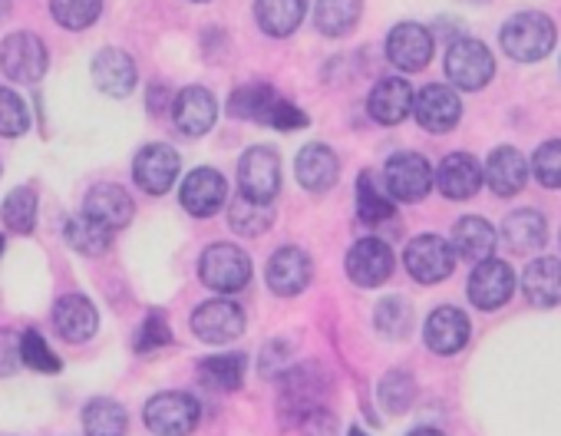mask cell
Instances as JSON below:
<instances>
[{
  "mask_svg": "<svg viewBox=\"0 0 561 436\" xmlns=\"http://www.w3.org/2000/svg\"><path fill=\"white\" fill-rule=\"evenodd\" d=\"M446 77L453 80V87L476 93L489 87V80L495 77V60L482 41L462 37L446 50Z\"/></svg>",
  "mask_w": 561,
  "mask_h": 436,
  "instance_id": "8992f818",
  "label": "cell"
},
{
  "mask_svg": "<svg viewBox=\"0 0 561 436\" xmlns=\"http://www.w3.org/2000/svg\"><path fill=\"white\" fill-rule=\"evenodd\" d=\"M413 116L426 133H449L462 116V103L449 87L433 83V87L420 90V96L413 103Z\"/></svg>",
  "mask_w": 561,
  "mask_h": 436,
  "instance_id": "44dd1931",
  "label": "cell"
},
{
  "mask_svg": "<svg viewBox=\"0 0 561 436\" xmlns=\"http://www.w3.org/2000/svg\"><path fill=\"white\" fill-rule=\"evenodd\" d=\"M126 410L123 403L110 400V397H96L83 406V429L87 436H123L126 433Z\"/></svg>",
  "mask_w": 561,
  "mask_h": 436,
  "instance_id": "d590c367",
  "label": "cell"
},
{
  "mask_svg": "<svg viewBox=\"0 0 561 436\" xmlns=\"http://www.w3.org/2000/svg\"><path fill=\"white\" fill-rule=\"evenodd\" d=\"M172 119L182 136H205L218 119V103L205 87H185L172 103Z\"/></svg>",
  "mask_w": 561,
  "mask_h": 436,
  "instance_id": "7402d4cb",
  "label": "cell"
},
{
  "mask_svg": "<svg viewBox=\"0 0 561 436\" xmlns=\"http://www.w3.org/2000/svg\"><path fill=\"white\" fill-rule=\"evenodd\" d=\"M198 278L221 295H234L251 282V259L238 245L215 242L198 259Z\"/></svg>",
  "mask_w": 561,
  "mask_h": 436,
  "instance_id": "3957f363",
  "label": "cell"
},
{
  "mask_svg": "<svg viewBox=\"0 0 561 436\" xmlns=\"http://www.w3.org/2000/svg\"><path fill=\"white\" fill-rule=\"evenodd\" d=\"M37 192L31 185H21L14 188L4 205H0V218H4V226L18 236H31L34 226H37Z\"/></svg>",
  "mask_w": 561,
  "mask_h": 436,
  "instance_id": "8d00e7d4",
  "label": "cell"
},
{
  "mask_svg": "<svg viewBox=\"0 0 561 436\" xmlns=\"http://www.w3.org/2000/svg\"><path fill=\"white\" fill-rule=\"evenodd\" d=\"M305 14H308V0H254L257 27L274 41L291 37L301 27Z\"/></svg>",
  "mask_w": 561,
  "mask_h": 436,
  "instance_id": "83f0119b",
  "label": "cell"
},
{
  "mask_svg": "<svg viewBox=\"0 0 561 436\" xmlns=\"http://www.w3.org/2000/svg\"><path fill=\"white\" fill-rule=\"evenodd\" d=\"M264 126H271V129H280V133H291V129H305L308 126V116H305V110H298L295 103H288V100H274V106H271V113H267V119H264Z\"/></svg>",
  "mask_w": 561,
  "mask_h": 436,
  "instance_id": "7dc6e473",
  "label": "cell"
},
{
  "mask_svg": "<svg viewBox=\"0 0 561 436\" xmlns=\"http://www.w3.org/2000/svg\"><path fill=\"white\" fill-rule=\"evenodd\" d=\"M18 364H24L18 334L14 331H0V377H14Z\"/></svg>",
  "mask_w": 561,
  "mask_h": 436,
  "instance_id": "c3c4849f",
  "label": "cell"
},
{
  "mask_svg": "<svg viewBox=\"0 0 561 436\" xmlns=\"http://www.w3.org/2000/svg\"><path fill=\"white\" fill-rule=\"evenodd\" d=\"M403 265L413 275V282L439 285L456 268V249H453V242H446L439 236H416L403 252Z\"/></svg>",
  "mask_w": 561,
  "mask_h": 436,
  "instance_id": "ba28073f",
  "label": "cell"
},
{
  "mask_svg": "<svg viewBox=\"0 0 561 436\" xmlns=\"http://www.w3.org/2000/svg\"><path fill=\"white\" fill-rule=\"evenodd\" d=\"M374 328H377L383 337H390V341L407 337L410 328H413V305H410L407 298H400V295L383 298V301L374 308Z\"/></svg>",
  "mask_w": 561,
  "mask_h": 436,
  "instance_id": "f35d334b",
  "label": "cell"
},
{
  "mask_svg": "<svg viewBox=\"0 0 561 436\" xmlns=\"http://www.w3.org/2000/svg\"><path fill=\"white\" fill-rule=\"evenodd\" d=\"M413 103H416V96H413L410 83L400 80V77H387V80H380V83L370 90V96H367V113H370V119H377L380 126H397V123H403V119L413 113Z\"/></svg>",
  "mask_w": 561,
  "mask_h": 436,
  "instance_id": "cb8c5ba5",
  "label": "cell"
},
{
  "mask_svg": "<svg viewBox=\"0 0 561 436\" xmlns=\"http://www.w3.org/2000/svg\"><path fill=\"white\" fill-rule=\"evenodd\" d=\"M387 57L403 73H420L430 67L433 57V37L420 24H397L387 37Z\"/></svg>",
  "mask_w": 561,
  "mask_h": 436,
  "instance_id": "9a60e30c",
  "label": "cell"
},
{
  "mask_svg": "<svg viewBox=\"0 0 561 436\" xmlns=\"http://www.w3.org/2000/svg\"><path fill=\"white\" fill-rule=\"evenodd\" d=\"M31 129V106L14 90L0 87V136L18 139Z\"/></svg>",
  "mask_w": 561,
  "mask_h": 436,
  "instance_id": "b9f144b4",
  "label": "cell"
},
{
  "mask_svg": "<svg viewBox=\"0 0 561 436\" xmlns=\"http://www.w3.org/2000/svg\"><path fill=\"white\" fill-rule=\"evenodd\" d=\"M531 172L545 188H561V139L541 142L531 156Z\"/></svg>",
  "mask_w": 561,
  "mask_h": 436,
  "instance_id": "ee69618b",
  "label": "cell"
},
{
  "mask_svg": "<svg viewBox=\"0 0 561 436\" xmlns=\"http://www.w3.org/2000/svg\"><path fill=\"white\" fill-rule=\"evenodd\" d=\"M47 67H50V54H47L44 41L31 31H18L0 44V70H4V77L14 83L34 87L44 80Z\"/></svg>",
  "mask_w": 561,
  "mask_h": 436,
  "instance_id": "277c9868",
  "label": "cell"
},
{
  "mask_svg": "<svg viewBox=\"0 0 561 436\" xmlns=\"http://www.w3.org/2000/svg\"><path fill=\"white\" fill-rule=\"evenodd\" d=\"M50 14L67 31H87L103 14V0H50Z\"/></svg>",
  "mask_w": 561,
  "mask_h": 436,
  "instance_id": "ab89813d",
  "label": "cell"
},
{
  "mask_svg": "<svg viewBox=\"0 0 561 436\" xmlns=\"http://www.w3.org/2000/svg\"><path fill=\"white\" fill-rule=\"evenodd\" d=\"M383 185L397 202H423L433 188V165L420 152H397L387 159L383 169Z\"/></svg>",
  "mask_w": 561,
  "mask_h": 436,
  "instance_id": "52a82bcc",
  "label": "cell"
},
{
  "mask_svg": "<svg viewBox=\"0 0 561 436\" xmlns=\"http://www.w3.org/2000/svg\"><path fill=\"white\" fill-rule=\"evenodd\" d=\"M142 420L156 436H188L202 420V406H198V400L192 393L165 390V393H156L146 403Z\"/></svg>",
  "mask_w": 561,
  "mask_h": 436,
  "instance_id": "5b68a950",
  "label": "cell"
},
{
  "mask_svg": "<svg viewBox=\"0 0 561 436\" xmlns=\"http://www.w3.org/2000/svg\"><path fill=\"white\" fill-rule=\"evenodd\" d=\"M397 211V198L387 192V185L374 175V172H360L357 175V215L367 226H380L387 218H393Z\"/></svg>",
  "mask_w": 561,
  "mask_h": 436,
  "instance_id": "1f68e13d",
  "label": "cell"
},
{
  "mask_svg": "<svg viewBox=\"0 0 561 436\" xmlns=\"http://www.w3.org/2000/svg\"><path fill=\"white\" fill-rule=\"evenodd\" d=\"M244 354L231 351V354H211L205 360H198V380L208 387V390H218V393H231L241 387L244 380Z\"/></svg>",
  "mask_w": 561,
  "mask_h": 436,
  "instance_id": "d6a6232c",
  "label": "cell"
},
{
  "mask_svg": "<svg viewBox=\"0 0 561 436\" xmlns=\"http://www.w3.org/2000/svg\"><path fill=\"white\" fill-rule=\"evenodd\" d=\"M179 169H182V159L172 146L165 142H152L146 149H139L136 162H133V179L142 192L149 195H165L175 179H179Z\"/></svg>",
  "mask_w": 561,
  "mask_h": 436,
  "instance_id": "30bf717a",
  "label": "cell"
},
{
  "mask_svg": "<svg viewBox=\"0 0 561 436\" xmlns=\"http://www.w3.org/2000/svg\"><path fill=\"white\" fill-rule=\"evenodd\" d=\"M522 291H525L531 308L561 305V262L558 259H535L522 272Z\"/></svg>",
  "mask_w": 561,
  "mask_h": 436,
  "instance_id": "f1b7e54d",
  "label": "cell"
},
{
  "mask_svg": "<svg viewBox=\"0 0 561 436\" xmlns=\"http://www.w3.org/2000/svg\"><path fill=\"white\" fill-rule=\"evenodd\" d=\"M0 172H4V165H0Z\"/></svg>",
  "mask_w": 561,
  "mask_h": 436,
  "instance_id": "9f6ffc18",
  "label": "cell"
},
{
  "mask_svg": "<svg viewBox=\"0 0 561 436\" xmlns=\"http://www.w3.org/2000/svg\"><path fill=\"white\" fill-rule=\"evenodd\" d=\"M407 436H443V433H439V429H430V426H426V429H413V433H407Z\"/></svg>",
  "mask_w": 561,
  "mask_h": 436,
  "instance_id": "f907efd6",
  "label": "cell"
},
{
  "mask_svg": "<svg viewBox=\"0 0 561 436\" xmlns=\"http://www.w3.org/2000/svg\"><path fill=\"white\" fill-rule=\"evenodd\" d=\"M64 239L73 252L87 255V259H96V255H106L110 245H113V229H106L103 222H96L93 215L80 211L73 215L70 222L64 226Z\"/></svg>",
  "mask_w": 561,
  "mask_h": 436,
  "instance_id": "4dcf8cb0",
  "label": "cell"
},
{
  "mask_svg": "<svg viewBox=\"0 0 561 436\" xmlns=\"http://www.w3.org/2000/svg\"><path fill=\"white\" fill-rule=\"evenodd\" d=\"M172 344V331H169V321L162 311H149L142 328H139V337H136V351L139 354H152V351H162Z\"/></svg>",
  "mask_w": 561,
  "mask_h": 436,
  "instance_id": "f6af8a7d",
  "label": "cell"
},
{
  "mask_svg": "<svg viewBox=\"0 0 561 436\" xmlns=\"http://www.w3.org/2000/svg\"><path fill=\"white\" fill-rule=\"evenodd\" d=\"M360 14H364V0H318L314 27L324 37H344L357 27Z\"/></svg>",
  "mask_w": 561,
  "mask_h": 436,
  "instance_id": "e575fe53",
  "label": "cell"
},
{
  "mask_svg": "<svg viewBox=\"0 0 561 436\" xmlns=\"http://www.w3.org/2000/svg\"><path fill=\"white\" fill-rule=\"evenodd\" d=\"M54 328L64 341L70 344H83L96 334L100 328V311L93 308V301L87 295H64L54 305Z\"/></svg>",
  "mask_w": 561,
  "mask_h": 436,
  "instance_id": "603a6c76",
  "label": "cell"
},
{
  "mask_svg": "<svg viewBox=\"0 0 561 436\" xmlns=\"http://www.w3.org/2000/svg\"><path fill=\"white\" fill-rule=\"evenodd\" d=\"M453 249H456L459 259H466L472 265L489 262L492 252H495V229L479 215H466L453 229Z\"/></svg>",
  "mask_w": 561,
  "mask_h": 436,
  "instance_id": "f546056e",
  "label": "cell"
},
{
  "mask_svg": "<svg viewBox=\"0 0 561 436\" xmlns=\"http://www.w3.org/2000/svg\"><path fill=\"white\" fill-rule=\"evenodd\" d=\"M21 357H24V364L31 367V370H37V374H60V357L50 351V344L44 341V334L41 331H24L21 334Z\"/></svg>",
  "mask_w": 561,
  "mask_h": 436,
  "instance_id": "7bdbcfd3",
  "label": "cell"
},
{
  "mask_svg": "<svg viewBox=\"0 0 561 436\" xmlns=\"http://www.w3.org/2000/svg\"><path fill=\"white\" fill-rule=\"evenodd\" d=\"M298 429H305V436H337V420L328 410H314L298 423Z\"/></svg>",
  "mask_w": 561,
  "mask_h": 436,
  "instance_id": "681fc988",
  "label": "cell"
},
{
  "mask_svg": "<svg viewBox=\"0 0 561 436\" xmlns=\"http://www.w3.org/2000/svg\"><path fill=\"white\" fill-rule=\"evenodd\" d=\"M515 291V272L499 262V259H489V262H479L469 275V301L479 308V311H495L502 308Z\"/></svg>",
  "mask_w": 561,
  "mask_h": 436,
  "instance_id": "4fadbf2b",
  "label": "cell"
},
{
  "mask_svg": "<svg viewBox=\"0 0 561 436\" xmlns=\"http://www.w3.org/2000/svg\"><path fill=\"white\" fill-rule=\"evenodd\" d=\"M423 341L433 354L439 357H453L459 354L466 344H469V318L453 308V305H443L436 308L430 318H426V331H423Z\"/></svg>",
  "mask_w": 561,
  "mask_h": 436,
  "instance_id": "d6986e66",
  "label": "cell"
},
{
  "mask_svg": "<svg viewBox=\"0 0 561 436\" xmlns=\"http://www.w3.org/2000/svg\"><path fill=\"white\" fill-rule=\"evenodd\" d=\"M238 185L241 195L254 202H271L280 188V159L267 146H254L238 162Z\"/></svg>",
  "mask_w": 561,
  "mask_h": 436,
  "instance_id": "9c48e42d",
  "label": "cell"
},
{
  "mask_svg": "<svg viewBox=\"0 0 561 436\" xmlns=\"http://www.w3.org/2000/svg\"><path fill=\"white\" fill-rule=\"evenodd\" d=\"M225 195H228L225 175L215 172V169H195V172H188L185 182H182V188H179L182 208L188 215H195V218L215 215L225 205Z\"/></svg>",
  "mask_w": 561,
  "mask_h": 436,
  "instance_id": "ac0fdd59",
  "label": "cell"
},
{
  "mask_svg": "<svg viewBox=\"0 0 561 436\" xmlns=\"http://www.w3.org/2000/svg\"><path fill=\"white\" fill-rule=\"evenodd\" d=\"M195 4H205V0H195Z\"/></svg>",
  "mask_w": 561,
  "mask_h": 436,
  "instance_id": "11a10c76",
  "label": "cell"
},
{
  "mask_svg": "<svg viewBox=\"0 0 561 436\" xmlns=\"http://www.w3.org/2000/svg\"><path fill=\"white\" fill-rule=\"evenodd\" d=\"M393 275V252L380 239H360L347 252V278L357 288H380Z\"/></svg>",
  "mask_w": 561,
  "mask_h": 436,
  "instance_id": "5bb4252c",
  "label": "cell"
},
{
  "mask_svg": "<svg viewBox=\"0 0 561 436\" xmlns=\"http://www.w3.org/2000/svg\"><path fill=\"white\" fill-rule=\"evenodd\" d=\"M311 272H314V265H311L308 252H301L295 245H285V249H277L267 259L264 278H267V288L277 298H295L311 285Z\"/></svg>",
  "mask_w": 561,
  "mask_h": 436,
  "instance_id": "7c38bea8",
  "label": "cell"
},
{
  "mask_svg": "<svg viewBox=\"0 0 561 436\" xmlns=\"http://www.w3.org/2000/svg\"><path fill=\"white\" fill-rule=\"evenodd\" d=\"M331 397V377L321 364H295L285 377H280L277 393V413L285 426H298L308 413L324 410Z\"/></svg>",
  "mask_w": 561,
  "mask_h": 436,
  "instance_id": "6da1fadb",
  "label": "cell"
},
{
  "mask_svg": "<svg viewBox=\"0 0 561 436\" xmlns=\"http://www.w3.org/2000/svg\"><path fill=\"white\" fill-rule=\"evenodd\" d=\"M192 331L205 344H228V341L244 334V311L225 298L205 301L192 314Z\"/></svg>",
  "mask_w": 561,
  "mask_h": 436,
  "instance_id": "8fae6325",
  "label": "cell"
},
{
  "mask_svg": "<svg viewBox=\"0 0 561 436\" xmlns=\"http://www.w3.org/2000/svg\"><path fill=\"white\" fill-rule=\"evenodd\" d=\"M499 41H502L505 57H512L518 64H538L554 47V24H551V18H545L538 11H522L505 21Z\"/></svg>",
  "mask_w": 561,
  "mask_h": 436,
  "instance_id": "7a4b0ae2",
  "label": "cell"
},
{
  "mask_svg": "<svg viewBox=\"0 0 561 436\" xmlns=\"http://www.w3.org/2000/svg\"><path fill=\"white\" fill-rule=\"evenodd\" d=\"M377 397H380L387 413H407L413 406V400H416V380L407 370H390L380 380Z\"/></svg>",
  "mask_w": 561,
  "mask_h": 436,
  "instance_id": "60d3db41",
  "label": "cell"
},
{
  "mask_svg": "<svg viewBox=\"0 0 561 436\" xmlns=\"http://www.w3.org/2000/svg\"><path fill=\"white\" fill-rule=\"evenodd\" d=\"M347 436H367V433H364V429H360V426H354V429H351V433H347Z\"/></svg>",
  "mask_w": 561,
  "mask_h": 436,
  "instance_id": "816d5d0a",
  "label": "cell"
},
{
  "mask_svg": "<svg viewBox=\"0 0 561 436\" xmlns=\"http://www.w3.org/2000/svg\"><path fill=\"white\" fill-rule=\"evenodd\" d=\"M0 18H4V0H0Z\"/></svg>",
  "mask_w": 561,
  "mask_h": 436,
  "instance_id": "db71d44e",
  "label": "cell"
},
{
  "mask_svg": "<svg viewBox=\"0 0 561 436\" xmlns=\"http://www.w3.org/2000/svg\"><path fill=\"white\" fill-rule=\"evenodd\" d=\"M485 182L499 198H512L528 182V159L515 146H499L485 162Z\"/></svg>",
  "mask_w": 561,
  "mask_h": 436,
  "instance_id": "484cf974",
  "label": "cell"
},
{
  "mask_svg": "<svg viewBox=\"0 0 561 436\" xmlns=\"http://www.w3.org/2000/svg\"><path fill=\"white\" fill-rule=\"evenodd\" d=\"M90 73H93L96 90H100V93H106V96H113V100L129 96V93L136 90V80H139L133 57H129L126 50H116V47L100 50V54L93 57Z\"/></svg>",
  "mask_w": 561,
  "mask_h": 436,
  "instance_id": "2e32d148",
  "label": "cell"
},
{
  "mask_svg": "<svg viewBox=\"0 0 561 436\" xmlns=\"http://www.w3.org/2000/svg\"><path fill=\"white\" fill-rule=\"evenodd\" d=\"M228 226L231 232H238L241 239H257L274 226V211L271 202H254L248 195H238L228 205Z\"/></svg>",
  "mask_w": 561,
  "mask_h": 436,
  "instance_id": "836d02e7",
  "label": "cell"
},
{
  "mask_svg": "<svg viewBox=\"0 0 561 436\" xmlns=\"http://www.w3.org/2000/svg\"><path fill=\"white\" fill-rule=\"evenodd\" d=\"M274 100H277V93H274L271 87L251 83V87H241V90L231 93L228 113H231L234 119H251V123H261V126H264V119H267Z\"/></svg>",
  "mask_w": 561,
  "mask_h": 436,
  "instance_id": "74e56055",
  "label": "cell"
},
{
  "mask_svg": "<svg viewBox=\"0 0 561 436\" xmlns=\"http://www.w3.org/2000/svg\"><path fill=\"white\" fill-rule=\"evenodd\" d=\"M257 370H261V377L267 380H280L288 370H291V347H288V341H271V344H264V351H261V364H257Z\"/></svg>",
  "mask_w": 561,
  "mask_h": 436,
  "instance_id": "bcb514c9",
  "label": "cell"
},
{
  "mask_svg": "<svg viewBox=\"0 0 561 436\" xmlns=\"http://www.w3.org/2000/svg\"><path fill=\"white\" fill-rule=\"evenodd\" d=\"M485 182V169L479 165L476 156L469 152H449L443 162H439V172H436V185L446 198L453 202H466L472 198Z\"/></svg>",
  "mask_w": 561,
  "mask_h": 436,
  "instance_id": "e0dca14e",
  "label": "cell"
},
{
  "mask_svg": "<svg viewBox=\"0 0 561 436\" xmlns=\"http://www.w3.org/2000/svg\"><path fill=\"white\" fill-rule=\"evenodd\" d=\"M502 242L508 245V252L515 255H528L538 252L548 242V226H545V215L535 208H518L512 211L505 222H502Z\"/></svg>",
  "mask_w": 561,
  "mask_h": 436,
  "instance_id": "4316f807",
  "label": "cell"
},
{
  "mask_svg": "<svg viewBox=\"0 0 561 436\" xmlns=\"http://www.w3.org/2000/svg\"><path fill=\"white\" fill-rule=\"evenodd\" d=\"M298 182L314 192V195H324L337 185V175H341V162L334 156L331 146H321V142H311L298 152Z\"/></svg>",
  "mask_w": 561,
  "mask_h": 436,
  "instance_id": "d4e9b609",
  "label": "cell"
},
{
  "mask_svg": "<svg viewBox=\"0 0 561 436\" xmlns=\"http://www.w3.org/2000/svg\"><path fill=\"white\" fill-rule=\"evenodd\" d=\"M83 211L93 215L96 222H103L106 229L119 232V229H126V226L133 222L136 202H133V195H129L123 185H116V182H100V185L90 188V195H87V202H83Z\"/></svg>",
  "mask_w": 561,
  "mask_h": 436,
  "instance_id": "ffe728a7",
  "label": "cell"
},
{
  "mask_svg": "<svg viewBox=\"0 0 561 436\" xmlns=\"http://www.w3.org/2000/svg\"><path fill=\"white\" fill-rule=\"evenodd\" d=\"M0 255H4V236H0Z\"/></svg>",
  "mask_w": 561,
  "mask_h": 436,
  "instance_id": "f5cc1de1",
  "label": "cell"
}]
</instances>
